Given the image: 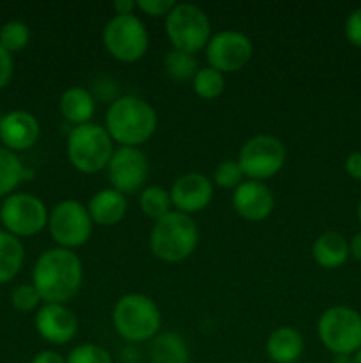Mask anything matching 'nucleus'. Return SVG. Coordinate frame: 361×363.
Wrapping results in <instances>:
<instances>
[{
	"label": "nucleus",
	"instance_id": "21",
	"mask_svg": "<svg viewBox=\"0 0 361 363\" xmlns=\"http://www.w3.org/2000/svg\"><path fill=\"white\" fill-rule=\"evenodd\" d=\"M96 110V99L85 87H71L60 96V113L69 123L81 126L92 119Z\"/></svg>",
	"mask_w": 361,
	"mask_h": 363
},
{
	"label": "nucleus",
	"instance_id": "10",
	"mask_svg": "<svg viewBox=\"0 0 361 363\" xmlns=\"http://www.w3.org/2000/svg\"><path fill=\"white\" fill-rule=\"evenodd\" d=\"M285 145L273 135H255L241 147L239 163L244 177L251 181H264L276 176L285 163Z\"/></svg>",
	"mask_w": 361,
	"mask_h": 363
},
{
	"label": "nucleus",
	"instance_id": "12",
	"mask_svg": "<svg viewBox=\"0 0 361 363\" xmlns=\"http://www.w3.org/2000/svg\"><path fill=\"white\" fill-rule=\"evenodd\" d=\"M253 55V45L243 32L223 30L212 35L205 46L209 67L219 73H232L246 66Z\"/></svg>",
	"mask_w": 361,
	"mask_h": 363
},
{
	"label": "nucleus",
	"instance_id": "1",
	"mask_svg": "<svg viewBox=\"0 0 361 363\" xmlns=\"http://www.w3.org/2000/svg\"><path fill=\"white\" fill-rule=\"evenodd\" d=\"M84 266L80 257L67 248L42 252L32 269V286L46 303L64 305L80 291Z\"/></svg>",
	"mask_w": 361,
	"mask_h": 363
},
{
	"label": "nucleus",
	"instance_id": "6",
	"mask_svg": "<svg viewBox=\"0 0 361 363\" xmlns=\"http://www.w3.org/2000/svg\"><path fill=\"white\" fill-rule=\"evenodd\" d=\"M321 342L333 354H350L361 350V314L345 305L322 312L317 323Z\"/></svg>",
	"mask_w": 361,
	"mask_h": 363
},
{
	"label": "nucleus",
	"instance_id": "17",
	"mask_svg": "<svg viewBox=\"0 0 361 363\" xmlns=\"http://www.w3.org/2000/svg\"><path fill=\"white\" fill-rule=\"evenodd\" d=\"M39 121L27 110L4 113L0 123V140L9 151H27L39 138Z\"/></svg>",
	"mask_w": 361,
	"mask_h": 363
},
{
	"label": "nucleus",
	"instance_id": "15",
	"mask_svg": "<svg viewBox=\"0 0 361 363\" xmlns=\"http://www.w3.org/2000/svg\"><path fill=\"white\" fill-rule=\"evenodd\" d=\"M170 201L179 213L191 215L207 208L212 201V184L204 174L188 172L170 188Z\"/></svg>",
	"mask_w": 361,
	"mask_h": 363
},
{
	"label": "nucleus",
	"instance_id": "42",
	"mask_svg": "<svg viewBox=\"0 0 361 363\" xmlns=\"http://www.w3.org/2000/svg\"><path fill=\"white\" fill-rule=\"evenodd\" d=\"M2 119H4V113L0 112V123H2Z\"/></svg>",
	"mask_w": 361,
	"mask_h": 363
},
{
	"label": "nucleus",
	"instance_id": "3",
	"mask_svg": "<svg viewBox=\"0 0 361 363\" xmlns=\"http://www.w3.org/2000/svg\"><path fill=\"white\" fill-rule=\"evenodd\" d=\"M198 245V227L190 215L170 211L151 230V250L159 261H186Z\"/></svg>",
	"mask_w": 361,
	"mask_h": 363
},
{
	"label": "nucleus",
	"instance_id": "38",
	"mask_svg": "<svg viewBox=\"0 0 361 363\" xmlns=\"http://www.w3.org/2000/svg\"><path fill=\"white\" fill-rule=\"evenodd\" d=\"M349 255H353L356 261H361V230L354 234L349 241Z\"/></svg>",
	"mask_w": 361,
	"mask_h": 363
},
{
	"label": "nucleus",
	"instance_id": "5",
	"mask_svg": "<svg viewBox=\"0 0 361 363\" xmlns=\"http://www.w3.org/2000/svg\"><path fill=\"white\" fill-rule=\"evenodd\" d=\"M113 140L106 128L87 123L74 126L67 137V158L81 174H96L108 167Z\"/></svg>",
	"mask_w": 361,
	"mask_h": 363
},
{
	"label": "nucleus",
	"instance_id": "30",
	"mask_svg": "<svg viewBox=\"0 0 361 363\" xmlns=\"http://www.w3.org/2000/svg\"><path fill=\"white\" fill-rule=\"evenodd\" d=\"M66 363H112L108 351L96 344H81L67 354Z\"/></svg>",
	"mask_w": 361,
	"mask_h": 363
},
{
	"label": "nucleus",
	"instance_id": "35",
	"mask_svg": "<svg viewBox=\"0 0 361 363\" xmlns=\"http://www.w3.org/2000/svg\"><path fill=\"white\" fill-rule=\"evenodd\" d=\"M345 172L353 179L361 181V151H354L345 160Z\"/></svg>",
	"mask_w": 361,
	"mask_h": 363
},
{
	"label": "nucleus",
	"instance_id": "37",
	"mask_svg": "<svg viewBox=\"0 0 361 363\" xmlns=\"http://www.w3.org/2000/svg\"><path fill=\"white\" fill-rule=\"evenodd\" d=\"M134 9H137V2H133V0H115L113 2V11H115L117 16L133 14Z\"/></svg>",
	"mask_w": 361,
	"mask_h": 363
},
{
	"label": "nucleus",
	"instance_id": "36",
	"mask_svg": "<svg viewBox=\"0 0 361 363\" xmlns=\"http://www.w3.org/2000/svg\"><path fill=\"white\" fill-rule=\"evenodd\" d=\"M32 363H66V358H64L62 354L55 353V351L46 350L35 354V357L32 358Z\"/></svg>",
	"mask_w": 361,
	"mask_h": 363
},
{
	"label": "nucleus",
	"instance_id": "28",
	"mask_svg": "<svg viewBox=\"0 0 361 363\" xmlns=\"http://www.w3.org/2000/svg\"><path fill=\"white\" fill-rule=\"evenodd\" d=\"M165 67L166 73L176 78V80H188V78H193L197 74L198 62L193 53L172 48L165 57Z\"/></svg>",
	"mask_w": 361,
	"mask_h": 363
},
{
	"label": "nucleus",
	"instance_id": "14",
	"mask_svg": "<svg viewBox=\"0 0 361 363\" xmlns=\"http://www.w3.org/2000/svg\"><path fill=\"white\" fill-rule=\"evenodd\" d=\"M35 330L50 344L62 346L78 333V319L66 305L46 303L35 312Z\"/></svg>",
	"mask_w": 361,
	"mask_h": 363
},
{
	"label": "nucleus",
	"instance_id": "25",
	"mask_svg": "<svg viewBox=\"0 0 361 363\" xmlns=\"http://www.w3.org/2000/svg\"><path fill=\"white\" fill-rule=\"evenodd\" d=\"M170 191H166L165 188L156 186H145L140 194V209L147 218H152L158 222L159 218H163L165 215L170 213Z\"/></svg>",
	"mask_w": 361,
	"mask_h": 363
},
{
	"label": "nucleus",
	"instance_id": "40",
	"mask_svg": "<svg viewBox=\"0 0 361 363\" xmlns=\"http://www.w3.org/2000/svg\"><path fill=\"white\" fill-rule=\"evenodd\" d=\"M354 363H361V350L357 353H354Z\"/></svg>",
	"mask_w": 361,
	"mask_h": 363
},
{
	"label": "nucleus",
	"instance_id": "13",
	"mask_svg": "<svg viewBox=\"0 0 361 363\" xmlns=\"http://www.w3.org/2000/svg\"><path fill=\"white\" fill-rule=\"evenodd\" d=\"M108 179L113 190L122 195L134 194L145 184L149 176L147 156L138 147H119L110 158Z\"/></svg>",
	"mask_w": 361,
	"mask_h": 363
},
{
	"label": "nucleus",
	"instance_id": "26",
	"mask_svg": "<svg viewBox=\"0 0 361 363\" xmlns=\"http://www.w3.org/2000/svg\"><path fill=\"white\" fill-rule=\"evenodd\" d=\"M193 91L202 99H216L225 91V78L223 73L212 67H202L193 77Z\"/></svg>",
	"mask_w": 361,
	"mask_h": 363
},
{
	"label": "nucleus",
	"instance_id": "9",
	"mask_svg": "<svg viewBox=\"0 0 361 363\" xmlns=\"http://www.w3.org/2000/svg\"><path fill=\"white\" fill-rule=\"evenodd\" d=\"M48 209L45 202L32 194H11L0 204V223L16 238L35 236L48 225Z\"/></svg>",
	"mask_w": 361,
	"mask_h": 363
},
{
	"label": "nucleus",
	"instance_id": "24",
	"mask_svg": "<svg viewBox=\"0 0 361 363\" xmlns=\"http://www.w3.org/2000/svg\"><path fill=\"white\" fill-rule=\"evenodd\" d=\"M30 177V169L21 163L16 152L0 147V197H9L14 194L18 184Z\"/></svg>",
	"mask_w": 361,
	"mask_h": 363
},
{
	"label": "nucleus",
	"instance_id": "41",
	"mask_svg": "<svg viewBox=\"0 0 361 363\" xmlns=\"http://www.w3.org/2000/svg\"><path fill=\"white\" fill-rule=\"evenodd\" d=\"M357 220H360V225H361V199H360V204H357Z\"/></svg>",
	"mask_w": 361,
	"mask_h": 363
},
{
	"label": "nucleus",
	"instance_id": "8",
	"mask_svg": "<svg viewBox=\"0 0 361 363\" xmlns=\"http://www.w3.org/2000/svg\"><path fill=\"white\" fill-rule=\"evenodd\" d=\"M103 45L106 52L120 62H137L149 48L147 28L134 14H115L103 28Z\"/></svg>",
	"mask_w": 361,
	"mask_h": 363
},
{
	"label": "nucleus",
	"instance_id": "39",
	"mask_svg": "<svg viewBox=\"0 0 361 363\" xmlns=\"http://www.w3.org/2000/svg\"><path fill=\"white\" fill-rule=\"evenodd\" d=\"M333 363H354V358L350 354H335Z\"/></svg>",
	"mask_w": 361,
	"mask_h": 363
},
{
	"label": "nucleus",
	"instance_id": "2",
	"mask_svg": "<svg viewBox=\"0 0 361 363\" xmlns=\"http://www.w3.org/2000/svg\"><path fill=\"white\" fill-rule=\"evenodd\" d=\"M105 123L112 140L120 147H138L154 135L158 116L145 99L120 96L110 105Z\"/></svg>",
	"mask_w": 361,
	"mask_h": 363
},
{
	"label": "nucleus",
	"instance_id": "22",
	"mask_svg": "<svg viewBox=\"0 0 361 363\" xmlns=\"http://www.w3.org/2000/svg\"><path fill=\"white\" fill-rule=\"evenodd\" d=\"M190 351L179 333L165 332L152 339L151 363H188Z\"/></svg>",
	"mask_w": 361,
	"mask_h": 363
},
{
	"label": "nucleus",
	"instance_id": "18",
	"mask_svg": "<svg viewBox=\"0 0 361 363\" xmlns=\"http://www.w3.org/2000/svg\"><path fill=\"white\" fill-rule=\"evenodd\" d=\"M126 197L120 191L113 190V188H106V190L92 195L91 202L87 206L92 222L103 227H112L119 223L126 215Z\"/></svg>",
	"mask_w": 361,
	"mask_h": 363
},
{
	"label": "nucleus",
	"instance_id": "4",
	"mask_svg": "<svg viewBox=\"0 0 361 363\" xmlns=\"http://www.w3.org/2000/svg\"><path fill=\"white\" fill-rule=\"evenodd\" d=\"M117 333L127 342H145L158 335L161 314L154 301L140 293L119 298L112 312Z\"/></svg>",
	"mask_w": 361,
	"mask_h": 363
},
{
	"label": "nucleus",
	"instance_id": "29",
	"mask_svg": "<svg viewBox=\"0 0 361 363\" xmlns=\"http://www.w3.org/2000/svg\"><path fill=\"white\" fill-rule=\"evenodd\" d=\"M214 183L216 186L225 188V190H236L241 183H243V170H241L239 163L227 160V162L218 163L214 169Z\"/></svg>",
	"mask_w": 361,
	"mask_h": 363
},
{
	"label": "nucleus",
	"instance_id": "31",
	"mask_svg": "<svg viewBox=\"0 0 361 363\" xmlns=\"http://www.w3.org/2000/svg\"><path fill=\"white\" fill-rule=\"evenodd\" d=\"M39 301L42 300L32 284H21V286L14 287L13 293H11V305L18 312L35 311L39 307Z\"/></svg>",
	"mask_w": 361,
	"mask_h": 363
},
{
	"label": "nucleus",
	"instance_id": "33",
	"mask_svg": "<svg viewBox=\"0 0 361 363\" xmlns=\"http://www.w3.org/2000/svg\"><path fill=\"white\" fill-rule=\"evenodd\" d=\"M173 0H138L137 7L149 16H166L173 9Z\"/></svg>",
	"mask_w": 361,
	"mask_h": 363
},
{
	"label": "nucleus",
	"instance_id": "23",
	"mask_svg": "<svg viewBox=\"0 0 361 363\" xmlns=\"http://www.w3.org/2000/svg\"><path fill=\"white\" fill-rule=\"evenodd\" d=\"M25 248L20 238L0 230V286L11 282L23 266Z\"/></svg>",
	"mask_w": 361,
	"mask_h": 363
},
{
	"label": "nucleus",
	"instance_id": "20",
	"mask_svg": "<svg viewBox=\"0 0 361 363\" xmlns=\"http://www.w3.org/2000/svg\"><path fill=\"white\" fill-rule=\"evenodd\" d=\"M315 262L326 269L340 268L349 259V241L335 230L321 234L311 248Z\"/></svg>",
	"mask_w": 361,
	"mask_h": 363
},
{
	"label": "nucleus",
	"instance_id": "34",
	"mask_svg": "<svg viewBox=\"0 0 361 363\" xmlns=\"http://www.w3.org/2000/svg\"><path fill=\"white\" fill-rule=\"evenodd\" d=\"M13 71H14V62H13V57L7 50H4L0 46V91L6 87L7 84L11 82L13 78Z\"/></svg>",
	"mask_w": 361,
	"mask_h": 363
},
{
	"label": "nucleus",
	"instance_id": "27",
	"mask_svg": "<svg viewBox=\"0 0 361 363\" xmlns=\"http://www.w3.org/2000/svg\"><path fill=\"white\" fill-rule=\"evenodd\" d=\"M30 41V28L20 20H11L0 27V46L9 53L21 52Z\"/></svg>",
	"mask_w": 361,
	"mask_h": 363
},
{
	"label": "nucleus",
	"instance_id": "7",
	"mask_svg": "<svg viewBox=\"0 0 361 363\" xmlns=\"http://www.w3.org/2000/svg\"><path fill=\"white\" fill-rule=\"evenodd\" d=\"M165 30L173 50L195 53L207 46L211 39V21L195 4H176L166 14Z\"/></svg>",
	"mask_w": 361,
	"mask_h": 363
},
{
	"label": "nucleus",
	"instance_id": "11",
	"mask_svg": "<svg viewBox=\"0 0 361 363\" xmlns=\"http://www.w3.org/2000/svg\"><path fill=\"white\" fill-rule=\"evenodd\" d=\"M92 223L87 208L74 199L59 202L48 216V229L53 241L67 250L81 247L91 240Z\"/></svg>",
	"mask_w": 361,
	"mask_h": 363
},
{
	"label": "nucleus",
	"instance_id": "19",
	"mask_svg": "<svg viewBox=\"0 0 361 363\" xmlns=\"http://www.w3.org/2000/svg\"><path fill=\"white\" fill-rule=\"evenodd\" d=\"M304 342L301 333L292 326H278L265 340L268 357L275 363H294L303 354Z\"/></svg>",
	"mask_w": 361,
	"mask_h": 363
},
{
	"label": "nucleus",
	"instance_id": "32",
	"mask_svg": "<svg viewBox=\"0 0 361 363\" xmlns=\"http://www.w3.org/2000/svg\"><path fill=\"white\" fill-rule=\"evenodd\" d=\"M343 32H345V38L350 45L361 48V7L350 11L349 16L345 18Z\"/></svg>",
	"mask_w": 361,
	"mask_h": 363
},
{
	"label": "nucleus",
	"instance_id": "16",
	"mask_svg": "<svg viewBox=\"0 0 361 363\" xmlns=\"http://www.w3.org/2000/svg\"><path fill=\"white\" fill-rule=\"evenodd\" d=\"M232 206L241 218L248 222H262L275 209V197L262 181L246 179L234 190Z\"/></svg>",
	"mask_w": 361,
	"mask_h": 363
}]
</instances>
